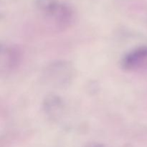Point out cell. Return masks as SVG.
Here are the masks:
<instances>
[{
    "label": "cell",
    "instance_id": "6da1fadb",
    "mask_svg": "<svg viewBox=\"0 0 147 147\" xmlns=\"http://www.w3.org/2000/svg\"><path fill=\"white\" fill-rule=\"evenodd\" d=\"M45 80L57 87L70 84L74 76V70L70 63L57 61L46 67L44 73Z\"/></svg>",
    "mask_w": 147,
    "mask_h": 147
},
{
    "label": "cell",
    "instance_id": "7a4b0ae2",
    "mask_svg": "<svg viewBox=\"0 0 147 147\" xmlns=\"http://www.w3.org/2000/svg\"><path fill=\"white\" fill-rule=\"evenodd\" d=\"M121 66L129 71L147 67V46H142L129 52L122 59Z\"/></svg>",
    "mask_w": 147,
    "mask_h": 147
},
{
    "label": "cell",
    "instance_id": "3957f363",
    "mask_svg": "<svg viewBox=\"0 0 147 147\" xmlns=\"http://www.w3.org/2000/svg\"><path fill=\"white\" fill-rule=\"evenodd\" d=\"M37 9L45 17L52 19L57 23L64 11L65 4L59 0H35Z\"/></svg>",
    "mask_w": 147,
    "mask_h": 147
}]
</instances>
